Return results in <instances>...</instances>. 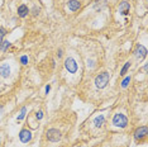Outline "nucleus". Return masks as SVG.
<instances>
[{
    "mask_svg": "<svg viewBox=\"0 0 148 147\" xmlns=\"http://www.w3.org/2000/svg\"><path fill=\"white\" fill-rule=\"evenodd\" d=\"M109 80H110V75L108 72H101L96 76L95 79V86L98 89H104L105 86L108 85Z\"/></svg>",
    "mask_w": 148,
    "mask_h": 147,
    "instance_id": "nucleus-1",
    "label": "nucleus"
},
{
    "mask_svg": "<svg viewBox=\"0 0 148 147\" xmlns=\"http://www.w3.org/2000/svg\"><path fill=\"white\" fill-rule=\"evenodd\" d=\"M113 124H114L115 127H119V128H125L128 124V118L124 116V114H115L114 117H113Z\"/></svg>",
    "mask_w": 148,
    "mask_h": 147,
    "instance_id": "nucleus-2",
    "label": "nucleus"
},
{
    "mask_svg": "<svg viewBox=\"0 0 148 147\" xmlns=\"http://www.w3.org/2000/svg\"><path fill=\"white\" fill-rule=\"evenodd\" d=\"M46 137L48 141H51V142H58L61 140V132L56 128H51L46 132Z\"/></svg>",
    "mask_w": 148,
    "mask_h": 147,
    "instance_id": "nucleus-3",
    "label": "nucleus"
},
{
    "mask_svg": "<svg viewBox=\"0 0 148 147\" xmlns=\"http://www.w3.org/2000/svg\"><path fill=\"white\" fill-rule=\"evenodd\" d=\"M65 67L70 74H75L77 71V63L75 61V59L72 57H67L65 60Z\"/></svg>",
    "mask_w": 148,
    "mask_h": 147,
    "instance_id": "nucleus-4",
    "label": "nucleus"
},
{
    "mask_svg": "<svg viewBox=\"0 0 148 147\" xmlns=\"http://www.w3.org/2000/svg\"><path fill=\"white\" fill-rule=\"evenodd\" d=\"M19 140H20V142H23V143L31 142L32 132H31V131H28V129H22L20 133H19Z\"/></svg>",
    "mask_w": 148,
    "mask_h": 147,
    "instance_id": "nucleus-5",
    "label": "nucleus"
},
{
    "mask_svg": "<svg viewBox=\"0 0 148 147\" xmlns=\"http://www.w3.org/2000/svg\"><path fill=\"white\" fill-rule=\"evenodd\" d=\"M134 53H136V57L139 60L144 59V57L147 56V48L144 46H142V44H138V46L136 47V51H134Z\"/></svg>",
    "mask_w": 148,
    "mask_h": 147,
    "instance_id": "nucleus-6",
    "label": "nucleus"
},
{
    "mask_svg": "<svg viewBox=\"0 0 148 147\" xmlns=\"http://www.w3.org/2000/svg\"><path fill=\"white\" fill-rule=\"evenodd\" d=\"M0 76L4 78V79L10 76V67H9L8 63H3V65H0Z\"/></svg>",
    "mask_w": 148,
    "mask_h": 147,
    "instance_id": "nucleus-7",
    "label": "nucleus"
},
{
    "mask_svg": "<svg viewBox=\"0 0 148 147\" xmlns=\"http://www.w3.org/2000/svg\"><path fill=\"white\" fill-rule=\"evenodd\" d=\"M147 135V127H139V128L136 129V132H134V138L136 140H142L143 137H146Z\"/></svg>",
    "mask_w": 148,
    "mask_h": 147,
    "instance_id": "nucleus-8",
    "label": "nucleus"
},
{
    "mask_svg": "<svg viewBox=\"0 0 148 147\" xmlns=\"http://www.w3.org/2000/svg\"><path fill=\"white\" fill-rule=\"evenodd\" d=\"M129 9H130V5H129V3H127V1H123L120 5H119V10H120L122 15L129 14Z\"/></svg>",
    "mask_w": 148,
    "mask_h": 147,
    "instance_id": "nucleus-9",
    "label": "nucleus"
},
{
    "mask_svg": "<svg viewBox=\"0 0 148 147\" xmlns=\"http://www.w3.org/2000/svg\"><path fill=\"white\" fill-rule=\"evenodd\" d=\"M28 13H29V9H28L27 5L22 4V5L18 8V15H19L20 18H25V17L28 15Z\"/></svg>",
    "mask_w": 148,
    "mask_h": 147,
    "instance_id": "nucleus-10",
    "label": "nucleus"
},
{
    "mask_svg": "<svg viewBox=\"0 0 148 147\" xmlns=\"http://www.w3.org/2000/svg\"><path fill=\"white\" fill-rule=\"evenodd\" d=\"M69 9L71 12H76V10H79L80 9V6H81V4H80L79 1H77V0H70L69 1Z\"/></svg>",
    "mask_w": 148,
    "mask_h": 147,
    "instance_id": "nucleus-11",
    "label": "nucleus"
},
{
    "mask_svg": "<svg viewBox=\"0 0 148 147\" xmlns=\"http://www.w3.org/2000/svg\"><path fill=\"white\" fill-rule=\"evenodd\" d=\"M104 122H105V117L104 116H98L94 119V124H95V127H101L103 124H104Z\"/></svg>",
    "mask_w": 148,
    "mask_h": 147,
    "instance_id": "nucleus-12",
    "label": "nucleus"
},
{
    "mask_svg": "<svg viewBox=\"0 0 148 147\" xmlns=\"http://www.w3.org/2000/svg\"><path fill=\"white\" fill-rule=\"evenodd\" d=\"M130 65H132V63H130V61L125 62V65L123 66V69H122V71H120V75H122V76H124L125 74H127V71H128V70L130 69Z\"/></svg>",
    "mask_w": 148,
    "mask_h": 147,
    "instance_id": "nucleus-13",
    "label": "nucleus"
},
{
    "mask_svg": "<svg viewBox=\"0 0 148 147\" xmlns=\"http://www.w3.org/2000/svg\"><path fill=\"white\" fill-rule=\"evenodd\" d=\"M25 113H27V108H25V107H23V108H22V110H20V114H19V117L17 118V119L19 120V122L24 119V117H25Z\"/></svg>",
    "mask_w": 148,
    "mask_h": 147,
    "instance_id": "nucleus-14",
    "label": "nucleus"
},
{
    "mask_svg": "<svg viewBox=\"0 0 148 147\" xmlns=\"http://www.w3.org/2000/svg\"><path fill=\"white\" fill-rule=\"evenodd\" d=\"M129 82H130V76H127V78H124V80L122 81V88L125 89L128 85H129Z\"/></svg>",
    "mask_w": 148,
    "mask_h": 147,
    "instance_id": "nucleus-15",
    "label": "nucleus"
},
{
    "mask_svg": "<svg viewBox=\"0 0 148 147\" xmlns=\"http://www.w3.org/2000/svg\"><path fill=\"white\" fill-rule=\"evenodd\" d=\"M10 42H9V41H3V43H1V46H0V47H1V51H6V50H8L9 48V47H10Z\"/></svg>",
    "mask_w": 148,
    "mask_h": 147,
    "instance_id": "nucleus-16",
    "label": "nucleus"
},
{
    "mask_svg": "<svg viewBox=\"0 0 148 147\" xmlns=\"http://www.w3.org/2000/svg\"><path fill=\"white\" fill-rule=\"evenodd\" d=\"M6 34V32L4 28H0V46H1V43H3V41H4V36Z\"/></svg>",
    "mask_w": 148,
    "mask_h": 147,
    "instance_id": "nucleus-17",
    "label": "nucleus"
},
{
    "mask_svg": "<svg viewBox=\"0 0 148 147\" xmlns=\"http://www.w3.org/2000/svg\"><path fill=\"white\" fill-rule=\"evenodd\" d=\"M20 62L23 63V65H27L28 63V57L27 56H22L20 57Z\"/></svg>",
    "mask_w": 148,
    "mask_h": 147,
    "instance_id": "nucleus-18",
    "label": "nucleus"
},
{
    "mask_svg": "<svg viewBox=\"0 0 148 147\" xmlns=\"http://www.w3.org/2000/svg\"><path fill=\"white\" fill-rule=\"evenodd\" d=\"M36 117H37V119H38V120H41V119H42V118H43V112H42V110H39V112H37Z\"/></svg>",
    "mask_w": 148,
    "mask_h": 147,
    "instance_id": "nucleus-19",
    "label": "nucleus"
},
{
    "mask_svg": "<svg viewBox=\"0 0 148 147\" xmlns=\"http://www.w3.org/2000/svg\"><path fill=\"white\" fill-rule=\"evenodd\" d=\"M32 12H33V14H34V15H38V14H39V9H38L37 6H34L33 10H32Z\"/></svg>",
    "mask_w": 148,
    "mask_h": 147,
    "instance_id": "nucleus-20",
    "label": "nucleus"
},
{
    "mask_svg": "<svg viewBox=\"0 0 148 147\" xmlns=\"http://www.w3.org/2000/svg\"><path fill=\"white\" fill-rule=\"evenodd\" d=\"M50 90H51V85H47V86H46V94H48V93H50Z\"/></svg>",
    "mask_w": 148,
    "mask_h": 147,
    "instance_id": "nucleus-21",
    "label": "nucleus"
},
{
    "mask_svg": "<svg viewBox=\"0 0 148 147\" xmlns=\"http://www.w3.org/2000/svg\"><path fill=\"white\" fill-rule=\"evenodd\" d=\"M91 66V67H92V66H94V61H89V60H88V66Z\"/></svg>",
    "mask_w": 148,
    "mask_h": 147,
    "instance_id": "nucleus-22",
    "label": "nucleus"
},
{
    "mask_svg": "<svg viewBox=\"0 0 148 147\" xmlns=\"http://www.w3.org/2000/svg\"><path fill=\"white\" fill-rule=\"evenodd\" d=\"M57 55H58V57H61V56H62V50H60L58 52H57Z\"/></svg>",
    "mask_w": 148,
    "mask_h": 147,
    "instance_id": "nucleus-23",
    "label": "nucleus"
},
{
    "mask_svg": "<svg viewBox=\"0 0 148 147\" xmlns=\"http://www.w3.org/2000/svg\"><path fill=\"white\" fill-rule=\"evenodd\" d=\"M0 142H1V140H0Z\"/></svg>",
    "mask_w": 148,
    "mask_h": 147,
    "instance_id": "nucleus-24",
    "label": "nucleus"
}]
</instances>
